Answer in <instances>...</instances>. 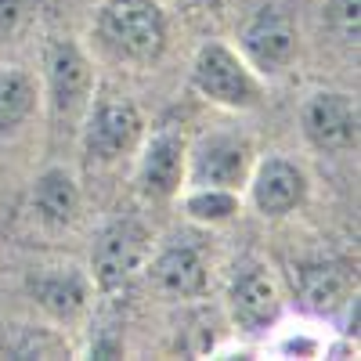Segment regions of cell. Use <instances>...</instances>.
Segmentation results:
<instances>
[{
    "instance_id": "1",
    "label": "cell",
    "mask_w": 361,
    "mask_h": 361,
    "mask_svg": "<svg viewBox=\"0 0 361 361\" xmlns=\"http://www.w3.org/2000/svg\"><path fill=\"white\" fill-rule=\"evenodd\" d=\"M102 37L130 58H156L166 40V25L148 0H112L102 11Z\"/></svg>"
},
{
    "instance_id": "2",
    "label": "cell",
    "mask_w": 361,
    "mask_h": 361,
    "mask_svg": "<svg viewBox=\"0 0 361 361\" xmlns=\"http://www.w3.org/2000/svg\"><path fill=\"white\" fill-rule=\"evenodd\" d=\"M195 87L224 105H253L257 87L224 47H206L195 62Z\"/></svg>"
},
{
    "instance_id": "3",
    "label": "cell",
    "mask_w": 361,
    "mask_h": 361,
    "mask_svg": "<svg viewBox=\"0 0 361 361\" xmlns=\"http://www.w3.org/2000/svg\"><path fill=\"white\" fill-rule=\"evenodd\" d=\"M145 260V231L137 224H112L102 238H98V250H94V271L102 286L116 289L123 286L137 264Z\"/></svg>"
},
{
    "instance_id": "4",
    "label": "cell",
    "mask_w": 361,
    "mask_h": 361,
    "mask_svg": "<svg viewBox=\"0 0 361 361\" xmlns=\"http://www.w3.org/2000/svg\"><path fill=\"white\" fill-rule=\"evenodd\" d=\"M246 51L260 69H279L286 66L293 51H296V33L282 11H260L250 25H246Z\"/></svg>"
},
{
    "instance_id": "5",
    "label": "cell",
    "mask_w": 361,
    "mask_h": 361,
    "mask_svg": "<svg viewBox=\"0 0 361 361\" xmlns=\"http://www.w3.org/2000/svg\"><path fill=\"white\" fill-rule=\"evenodd\" d=\"M307 130L322 148H347L357 137V109L343 94H318L307 109Z\"/></svg>"
},
{
    "instance_id": "6",
    "label": "cell",
    "mask_w": 361,
    "mask_h": 361,
    "mask_svg": "<svg viewBox=\"0 0 361 361\" xmlns=\"http://www.w3.org/2000/svg\"><path fill=\"white\" fill-rule=\"evenodd\" d=\"M137 130H141V119L130 102H105L94 112V123H90V152H98L105 159L119 156L123 148L134 145Z\"/></svg>"
},
{
    "instance_id": "7",
    "label": "cell",
    "mask_w": 361,
    "mask_h": 361,
    "mask_svg": "<svg viewBox=\"0 0 361 361\" xmlns=\"http://www.w3.org/2000/svg\"><path fill=\"white\" fill-rule=\"evenodd\" d=\"M87 90V66L73 44L58 40L51 47V94H54V109L58 116H69L80 109Z\"/></svg>"
},
{
    "instance_id": "8",
    "label": "cell",
    "mask_w": 361,
    "mask_h": 361,
    "mask_svg": "<svg viewBox=\"0 0 361 361\" xmlns=\"http://www.w3.org/2000/svg\"><path fill=\"white\" fill-rule=\"evenodd\" d=\"M231 311H235V322L243 329H260L275 318L279 311V289L267 275L260 271H250L235 282L231 289Z\"/></svg>"
},
{
    "instance_id": "9",
    "label": "cell",
    "mask_w": 361,
    "mask_h": 361,
    "mask_svg": "<svg viewBox=\"0 0 361 361\" xmlns=\"http://www.w3.org/2000/svg\"><path fill=\"white\" fill-rule=\"evenodd\" d=\"M246 170V148L231 137H214L202 145V152L195 159V180L199 185H235Z\"/></svg>"
},
{
    "instance_id": "10",
    "label": "cell",
    "mask_w": 361,
    "mask_h": 361,
    "mask_svg": "<svg viewBox=\"0 0 361 361\" xmlns=\"http://www.w3.org/2000/svg\"><path fill=\"white\" fill-rule=\"evenodd\" d=\"M300 192H304V177H300L289 163H267L257 177V206L264 214H286L300 202Z\"/></svg>"
},
{
    "instance_id": "11",
    "label": "cell",
    "mask_w": 361,
    "mask_h": 361,
    "mask_svg": "<svg viewBox=\"0 0 361 361\" xmlns=\"http://www.w3.org/2000/svg\"><path fill=\"white\" fill-rule=\"evenodd\" d=\"M202 260L192 250H170L152 264V282L166 296H192L202 289Z\"/></svg>"
},
{
    "instance_id": "12",
    "label": "cell",
    "mask_w": 361,
    "mask_h": 361,
    "mask_svg": "<svg viewBox=\"0 0 361 361\" xmlns=\"http://www.w3.org/2000/svg\"><path fill=\"white\" fill-rule=\"evenodd\" d=\"M145 192L152 199H163L173 192L177 177H180V141L177 137H159L152 141V148H148L145 156Z\"/></svg>"
},
{
    "instance_id": "13",
    "label": "cell",
    "mask_w": 361,
    "mask_h": 361,
    "mask_svg": "<svg viewBox=\"0 0 361 361\" xmlns=\"http://www.w3.org/2000/svg\"><path fill=\"white\" fill-rule=\"evenodd\" d=\"M37 206H40V214H44L47 221H58V224L73 221L76 206H80L76 185H73L62 170L44 173V177L37 180Z\"/></svg>"
},
{
    "instance_id": "14",
    "label": "cell",
    "mask_w": 361,
    "mask_h": 361,
    "mask_svg": "<svg viewBox=\"0 0 361 361\" xmlns=\"http://www.w3.org/2000/svg\"><path fill=\"white\" fill-rule=\"evenodd\" d=\"M33 293L47 311L62 314V318H69L83 307V282L76 275H40V279H33Z\"/></svg>"
},
{
    "instance_id": "15",
    "label": "cell",
    "mask_w": 361,
    "mask_h": 361,
    "mask_svg": "<svg viewBox=\"0 0 361 361\" xmlns=\"http://www.w3.org/2000/svg\"><path fill=\"white\" fill-rule=\"evenodd\" d=\"M33 109V83L22 73H0V130L18 127Z\"/></svg>"
},
{
    "instance_id": "16",
    "label": "cell",
    "mask_w": 361,
    "mask_h": 361,
    "mask_svg": "<svg viewBox=\"0 0 361 361\" xmlns=\"http://www.w3.org/2000/svg\"><path fill=\"white\" fill-rule=\"evenodd\" d=\"M347 293V279L336 267H307L304 271V300L314 311H333Z\"/></svg>"
},
{
    "instance_id": "17",
    "label": "cell",
    "mask_w": 361,
    "mask_h": 361,
    "mask_svg": "<svg viewBox=\"0 0 361 361\" xmlns=\"http://www.w3.org/2000/svg\"><path fill=\"white\" fill-rule=\"evenodd\" d=\"M188 209H192L199 221H224V217L235 214V199L228 192H214V188H209V192L188 199Z\"/></svg>"
},
{
    "instance_id": "18",
    "label": "cell",
    "mask_w": 361,
    "mask_h": 361,
    "mask_svg": "<svg viewBox=\"0 0 361 361\" xmlns=\"http://www.w3.org/2000/svg\"><path fill=\"white\" fill-rule=\"evenodd\" d=\"M329 18H333L336 33L343 40H357V29H361V0H333L329 4Z\"/></svg>"
},
{
    "instance_id": "19",
    "label": "cell",
    "mask_w": 361,
    "mask_h": 361,
    "mask_svg": "<svg viewBox=\"0 0 361 361\" xmlns=\"http://www.w3.org/2000/svg\"><path fill=\"white\" fill-rule=\"evenodd\" d=\"M25 18V0H0V40H8Z\"/></svg>"
}]
</instances>
